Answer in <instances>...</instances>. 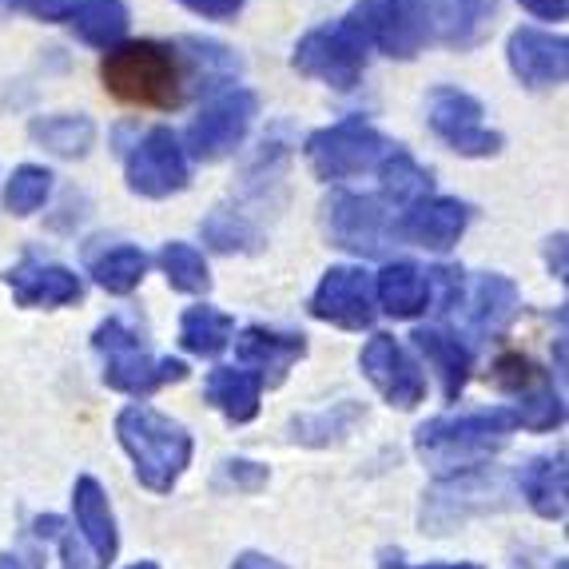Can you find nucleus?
I'll list each match as a JSON object with an SVG mask.
<instances>
[{"mask_svg":"<svg viewBox=\"0 0 569 569\" xmlns=\"http://www.w3.org/2000/svg\"><path fill=\"white\" fill-rule=\"evenodd\" d=\"M100 80L123 104H180V68H176L171 48L156 44V40H123V44L108 48L104 60H100Z\"/></svg>","mask_w":569,"mask_h":569,"instance_id":"f257e3e1","label":"nucleus"},{"mask_svg":"<svg viewBox=\"0 0 569 569\" xmlns=\"http://www.w3.org/2000/svg\"><path fill=\"white\" fill-rule=\"evenodd\" d=\"M513 427H518V418L502 407L466 418H435L427 427H418L415 447L438 475H450V470H470V466L486 462L493 450H502Z\"/></svg>","mask_w":569,"mask_h":569,"instance_id":"f03ea898","label":"nucleus"},{"mask_svg":"<svg viewBox=\"0 0 569 569\" xmlns=\"http://www.w3.org/2000/svg\"><path fill=\"white\" fill-rule=\"evenodd\" d=\"M116 435H120L123 450L132 455L136 478L148 490L163 493L176 486L183 475V466L191 462V438L183 427H176L171 418H163L152 407H128L116 418Z\"/></svg>","mask_w":569,"mask_h":569,"instance_id":"7ed1b4c3","label":"nucleus"},{"mask_svg":"<svg viewBox=\"0 0 569 569\" xmlns=\"http://www.w3.org/2000/svg\"><path fill=\"white\" fill-rule=\"evenodd\" d=\"M390 148L395 143L379 128H370L362 116H347V120L331 123V128H319L303 143L307 163H311V171L319 180H351V176H362V171L379 168Z\"/></svg>","mask_w":569,"mask_h":569,"instance_id":"20e7f679","label":"nucleus"},{"mask_svg":"<svg viewBox=\"0 0 569 569\" xmlns=\"http://www.w3.org/2000/svg\"><path fill=\"white\" fill-rule=\"evenodd\" d=\"M96 351L104 355V382L123 395H152L163 382H180L188 375V367L176 359H152L143 351V342L136 331L120 323V319H108V323L96 327Z\"/></svg>","mask_w":569,"mask_h":569,"instance_id":"39448f33","label":"nucleus"},{"mask_svg":"<svg viewBox=\"0 0 569 569\" xmlns=\"http://www.w3.org/2000/svg\"><path fill=\"white\" fill-rule=\"evenodd\" d=\"M367 57H370L367 40H362L347 20H339L335 29L307 32V37L295 44L291 64L299 77L323 80V84L339 88V92H351L362 80V72H367Z\"/></svg>","mask_w":569,"mask_h":569,"instance_id":"423d86ee","label":"nucleus"},{"mask_svg":"<svg viewBox=\"0 0 569 569\" xmlns=\"http://www.w3.org/2000/svg\"><path fill=\"white\" fill-rule=\"evenodd\" d=\"M482 104L475 96L462 92V88H435L427 100V123L430 132L442 143H450V152L470 156V160H482V156L502 152V132H493L482 123Z\"/></svg>","mask_w":569,"mask_h":569,"instance_id":"0eeeda50","label":"nucleus"},{"mask_svg":"<svg viewBox=\"0 0 569 569\" xmlns=\"http://www.w3.org/2000/svg\"><path fill=\"white\" fill-rule=\"evenodd\" d=\"M259 112V100L256 92H247V88H231V92L216 96L208 108H203L196 120H191L188 136H183V156L200 163H216L223 156H231L243 143L247 128L256 120Z\"/></svg>","mask_w":569,"mask_h":569,"instance_id":"6e6552de","label":"nucleus"},{"mask_svg":"<svg viewBox=\"0 0 569 569\" xmlns=\"http://www.w3.org/2000/svg\"><path fill=\"white\" fill-rule=\"evenodd\" d=\"M493 4L498 0H402L418 44L427 40V44L450 48L478 44L493 17Z\"/></svg>","mask_w":569,"mask_h":569,"instance_id":"1a4fd4ad","label":"nucleus"},{"mask_svg":"<svg viewBox=\"0 0 569 569\" xmlns=\"http://www.w3.org/2000/svg\"><path fill=\"white\" fill-rule=\"evenodd\" d=\"M128 188L143 200H168L188 188V156L171 128H152L128 152Z\"/></svg>","mask_w":569,"mask_h":569,"instance_id":"9d476101","label":"nucleus"},{"mask_svg":"<svg viewBox=\"0 0 569 569\" xmlns=\"http://www.w3.org/2000/svg\"><path fill=\"white\" fill-rule=\"evenodd\" d=\"M327 231L339 247L359 251V256H379L387 239L395 236V219H390L387 203L375 196H351L339 191L327 200Z\"/></svg>","mask_w":569,"mask_h":569,"instance_id":"9b49d317","label":"nucleus"},{"mask_svg":"<svg viewBox=\"0 0 569 569\" xmlns=\"http://www.w3.org/2000/svg\"><path fill=\"white\" fill-rule=\"evenodd\" d=\"M311 315L342 331H362L375 323V283L362 267H331L311 295Z\"/></svg>","mask_w":569,"mask_h":569,"instance_id":"f8f14e48","label":"nucleus"},{"mask_svg":"<svg viewBox=\"0 0 569 569\" xmlns=\"http://www.w3.org/2000/svg\"><path fill=\"white\" fill-rule=\"evenodd\" d=\"M362 375L382 390V399L402 410L418 407L422 395H427L422 370L402 351V342L395 339V335H375V339L362 347Z\"/></svg>","mask_w":569,"mask_h":569,"instance_id":"ddd939ff","label":"nucleus"},{"mask_svg":"<svg viewBox=\"0 0 569 569\" xmlns=\"http://www.w3.org/2000/svg\"><path fill=\"white\" fill-rule=\"evenodd\" d=\"M506 60L526 88H558L569 77L566 37H553V32L541 29H513L510 44H506Z\"/></svg>","mask_w":569,"mask_h":569,"instance_id":"4468645a","label":"nucleus"},{"mask_svg":"<svg viewBox=\"0 0 569 569\" xmlns=\"http://www.w3.org/2000/svg\"><path fill=\"white\" fill-rule=\"evenodd\" d=\"M466 223H470V208L450 196H427V200L410 203L402 219L395 223V236L407 243L430 247V251H447L462 239Z\"/></svg>","mask_w":569,"mask_h":569,"instance_id":"2eb2a0df","label":"nucleus"},{"mask_svg":"<svg viewBox=\"0 0 569 569\" xmlns=\"http://www.w3.org/2000/svg\"><path fill=\"white\" fill-rule=\"evenodd\" d=\"M236 355L243 362V370H251L259 382H283V375L295 362L307 355L303 335H283V331H267V327H247L236 342Z\"/></svg>","mask_w":569,"mask_h":569,"instance_id":"dca6fc26","label":"nucleus"},{"mask_svg":"<svg viewBox=\"0 0 569 569\" xmlns=\"http://www.w3.org/2000/svg\"><path fill=\"white\" fill-rule=\"evenodd\" d=\"M12 295H17L20 307H64L80 299V279L60 263H37V259H24L20 267L9 271Z\"/></svg>","mask_w":569,"mask_h":569,"instance_id":"f3484780","label":"nucleus"},{"mask_svg":"<svg viewBox=\"0 0 569 569\" xmlns=\"http://www.w3.org/2000/svg\"><path fill=\"white\" fill-rule=\"evenodd\" d=\"M375 299L395 319H415L430 303V276L415 263H387L375 279Z\"/></svg>","mask_w":569,"mask_h":569,"instance_id":"a211bd4d","label":"nucleus"},{"mask_svg":"<svg viewBox=\"0 0 569 569\" xmlns=\"http://www.w3.org/2000/svg\"><path fill=\"white\" fill-rule=\"evenodd\" d=\"M77 526L84 533V541L92 546L96 553V566H108L116 558V518H112V506H108L104 490L96 478H80L77 482Z\"/></svg>","mask_w":569,"mask_h":569,"instance_id":"6ab92c4d","label":"nucleus"},{"mask_svg":"<svg viewBox=\"0 0 569 569\" xmlns=\"http://www.w3.org/2000/svg\"><path fill=\"white\" fill-rule=\"evenodd\" d=\"M211 407H219L231 422H251L259 415V395H263V382L243 367H216L208 375V387H203Z\"/></svg>","mask_w":569,"mask_h":569,"instance_id":"aec40b11","label":"nucleus"},{"mask_svg":"<svg viewBox=\"0 0 569 569\" xmlns=\"http://www.w3.org/2000/svg\"><path fill=\"white\" fill-rule=\"evenodd\" d=\"M415 347L427 355V362L438 370V379H442V395H447V399H458L462 387H466V379H470V351H466L455 335L438 331V327H418Z\"/></svg>","mask_w":569,"mask_h":569,"instance_id":"412c9836","label":"nucleus"},{"mask_svg":"<svg viewBox=\"0 0 569 569\" xmlns=\"http://www.w3.org/2000/svg\"><path fill=\"white\" fill-rule=\"evenodd\" d=\"M68 20L84 44L92 48H116L123 44V32H128V4L123 0H80L77 9H68Z\"/></svg>","mask_w":569,"mask_h":569,"instance_id":"4be33fe9","label":"nucleus"},{"mask_svg":"<svg viewBox=\"0 0 569 569\" xmlns=\"http://www.w3.org/2000/svg\"><path fill=\"white\" fill-rule=\"evenodd\" d=\"M513 315H518V287L506 276H478L475 291H470V307H466V319L478 331L493 335L502 331Z\"/></svg>","mask_w":569,"mask_h":569,"instance_id":"5701e85b","label":"nucleus"},{"mask_svg":"<svg viewBox=\"0 0 569 569\" xmlns=\"http://www.w3.org/2000/svg\"><path fill=\"white\" fill-rule=\"evenodd\" d=\"M32 140L40 143V148H48L52 156H64V160H80V156H88V148H92L96 140V123L88 120V116H40V120H32Z\"/></svg>","mask_w":569,"mask_h":569,"instance_id":"b1692460","label":"nucleus"},{"mask_svg":"<svg viewBox=\"0 0 569 569\" xmlns=\"http://www.w3.org/2000/svg\"><path fill=\"white\" fill-rule=\"evenodd\" d=\"M522 493L541 518H566V455L526 466Z\"/></svg>","mask_w":569,"mask_h":569,"instance_id":"393cba45","label":"nucleus"},{"mask_svg":"<svg viewBox=\"0 0 569 569\" xmlns=\"http://www.w3.org/2000/svg\"><path fill=\"white\" fill-rule=\"evenodd\" d=\"M231 331H236V323H231L228 315L216 311V307H188L180 319V342L183 351L200 355V359H211V355H219L223 347L231 342Z\"/></svg>","mask_w":569,"mask_h":569,"instance_id":"a878e982","label":"nucleus"},{"mask_svg":"<svg viewBox=\"0 0 569 569\" xmlns=\"http://www.w3.org/2000/svg\"><path fill=\"white\" fill-rule=\"evenodd\" d=\"M379 176H382V191H387L395 203H418V200H427V191H430V171L427 168H418L415 156L407 152V148H390L387 156H382L379 163Z\"/></svg>","mask_w":569,"mask_h":569,"instance_id":"bb28decb","label":"nucleus"},{"mask_svg":"<svg viewBox=\"0 0 569 569\" xmlns=\"http://www.w3.org/2000/svg\"><path fill=\"white\" fill-rule=\"evenodd\" d=\"M143 276H148V256H143L140 247L120 243V247H112V251H104V256L92 259V279L112 295L136 291Z\"/></svg>","mask_w":569,"mask_h":569,"instance_id":"cd10ccee","label":"nucleus"},{"mask_svg":"<svg viewBox=\"0 0 569 569\" xmlns=\"http://www.w3.org/2000/svg\"><path fill=\"white\" fill-rule=\"evenodd\" d=\"M183 48H191L188 60H191V84L200 88V92H211L216 84L231 80L239 72V60L231 48L216 44V40H183Z\"/></svg>","mask_w":569,"mask_h":569,"instance_id":"c85d7f7f","label":"nucleus"},{"mask_svg":"<svg viewBox=\"0 0 569 569\" xmlns=\"http://www.w3.org/2000/svg\"><path fill=\"white\" fill-rule=\"evenodd\" d=\"M160 267L163 276H168V283L183 295H200L211 287L208 263H203V256L191 243H168L160 256Z\"/></svg>","mask_w":569,"mask_h":569,"instance_id":"c756f323","label":"nucleus"},{"mask_svg":"<svg viewBox=\"0 0 569 569\" xmlns=\"http://www.w3.org/2000/svg\"><path fill=\"white\" fill-rule=\"evenodd\" d=\"M48 191H52V171L48 168H37V163H20L12 171L9 188H4V208L12 216H32V211L44 208Z\"/></svg>","mask_w":569,"mask_h":569,"instance_id":"7c9ffc66","label":"nucleus"},{"mask_svg":"<svg viewBox=\"0 0 569 569\" xmlns=\"http://www.w3.org/2000/svg\"><path fill=\"white\" fill-rule=\"evenodd\" d=\"M513 418H518L522 427H530V430H553L561 418H566V410H561V399L553 395L550 387H546V379H541L538 387L526 390L522 399H518Z\"/></svg>","mask_w":569,"mask_h":569,"instance_id":"2f4dec72","label":"nucleus"},{"mask_svg":"<svg viewBox=\"0 0 569 569\" xmlns=\"http://www.w3.org/2000/svg\"><path fill=\"white\" fill-rule=\"evenodd\" d=\"M203 236L216 251H247V247H256V228L247 223L243 216L236 211H216V216L203 223Z\"/></svg>","mask_w":569,"mask_h":569,"instance_id":"473e14b6","label":"nucleus"},{"mask_svg":"<svg viewBox=\"0 0 569 569\" xmlns=\"http://www.w3.org/2000/svg\"><path fill=\"white\" fill-rule=\"evenodd\" d=\"M493 382L522 399L526 390H533L541 382V370L530 359H522V355H502V359L493 362Z\"/></svg>","mask_w":569,"mask_h":569,"instance_id":"72a5a7b5","label":"nucleus"},{"mask_svg":"<svg viewBox=\"0 0 569 569\" xmlns=\"http://www.w3.org/2000/svg\"><path fill=\"white\" fill-rule=\"evenodd\" d=\"M176 4L200 12V17H208V20H231L243 9V0H176Z\"/></svg>","mask_w":569,"mask_h":569,"instance_id":"f704fd0d","label":"nucleus"},{"mask_svg":"<svg viewBox=\"0 0 569 569\" xmlns=\"http://www.w3.org/2000/svg\"><path fill=\"white\" fill-rule=\"evenodd\" d=\"M12 9H29L40 20H60L68 17V0H9Z\"/></svg>","mask_w":569,"mask_h":569,"instance_id":"c9c22d12","label":"nucleus"},{"mask_svg":"<svg viewBox=\"0 0 569 569\" xmlns=\"http://www.w3.org/2000/svg\"><path fill=\"white\" fill-rule=\"evenodd\" d=\"M518 4L538 20H566L569 12V0H518Z\"/></svg>","mask_w":569,"mask_h":569,"instance_id":"e433bc0d","label":"nucleus"},{"mask_svg":"<svg viewBox=\"0 0 569 569\" xmlns=\"http://www.w3.org/2000/svg\"><path fill=\"white\" fill-rule=\"evenodd\" d=\"M228 478L231 482H243V486H259L267 478V470L256 462H228Z\"/></svg>","mask_w":569,"mask_h":569,"instance_id":"4c0bfd02","label":"nucleus"},{"mask_svg":"<svg viewBox=\"0 0 569 569\" xmlns=\"http://www.w3.org/2000/svg\"><path fill=\"white\" fill-rule=\"evenodd\" d=\"M231 569H287V566H279V561L263 558V553H243V558H239Z\"/></svg>","mask_w":569,"mask_h":569,"instance_id":"58836bf2","label":"nucleus"},{"mask_svg":"<svg viewBox=\"0 0 569 569\" xmlns=\"http://www.w3.org/2000/svg\"><path fill=\"white\" fill-rule=\"evenodd\" d=\"M0 569H37L32 561H24V558H12V553H4L0 558Z\"/></svg>","mask_w":569,"mask_h":569,"instance_id":"ea45409f","label":"nucleus"},{"mask_svg":"<svg viewBox=\"0 0 569 569\" xmlns=\"http://www.w3.org/2000/svg\"><path fill=\"white\" fill-rule=\"evenodd\" d=\"M561 251H566V236H558V279H566V263H561ZM553 259V251H550Z\"/></svg>","mask_w":569,"mask_h":569,"instance_id":"a19ab883","label":"nucleus"},{"mask_svg":"<svg viewBox=\"0 0 569 569\" xmlns=\"http://www.w3.org/2000/svg\"><path fill=\"white\" fill-rule=\"evenodd\" d=\"M382 569H390V566H382ZM395 569H407V566H399V561H395ZM422 569H478V566H422Z\"/></svg>","mask_w":569,"mask_h":569,"instance_id":"79ce46f5","label":"nucleus"},{"mask_svg":"<svg viewBox=\"0 0 569 569\" xmlns=\"http://www.w3.org/2000/svg\"><path fill=\"white\" fill-rule=\"evenodd\" d=\"M128 569H160L156 561H136V566H128Z\"/></svg>","mask_w":569,"mask_h":569,"instance_id":"37998d69","label":"nucleus"}]
</instances>
